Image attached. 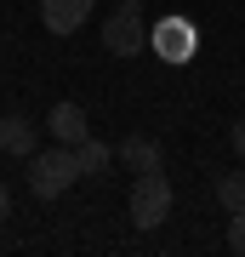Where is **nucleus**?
Instances as JSON below:
<instances>
[{"mask_svg": "<svg viewBox=\"0 0 245 257\" xmlns=\"http://www.w3.org/2000/svg\"><path fill=\"white\" fill-rule=\"evenodd\" d=\"M148 46H154L165 63H188L194 46H200V35H194V23H188V18H165L160 29H148Z\"/></svg>", "mask_w": 245, "mask_h": 257, "instance_id": "20e7f679", "label": "nucleus"}, {"mask_svg": "<svg viewBox=\"0 0 245 257\" xmlns=\"http://www.w3.org/2000/svg\"><path fill=\"white\" fill-rule=\"evenodd\" d=\"M0 155H6V149H0Z\"/></svg>", "mask_w": 245, "mask_h": 257, "instance_id": "4468645a", "label": "nucleus"}, {"mask_svg": "<svg viewBox=\"0 0 245 257\" xmlns=\"http://www.w3.org/2000/svg\"><path fill=\"white\" fill-rule=\"evenodd\" d=\"M171 200H177V194H171V177H165V172H137V183H131V223H137V229H160V223L165 217H171Z\"/></svg>", "mask_w": 245, "mask_h": 257, "instance_id": "f03ea898", "label": "nucleus"}, {"mask_svg": "<svg viewBox=\"0 0 245 257\" xmlns=\"http://www.w3.org/2000/svg\"><path fill=\"white\" fill-rule=\"evenodd\" d=\"M0 149H6V155H18V160H29V155L40 149L35 120H29V114H6V120H0Z\"/></svg>", "mask_w": 245, "mask_h": 257, "instance_id": "0eeeda50", "label": "nucleus"}, {"mask_svg": "<svg viewBox=\"0 0 245 257\" xmlns=\"http://www.w3.org/2000/svg\"><path fill=\"white\" fill-rule=\"evenodd\" d=\"M228 138H234V155H239V160H245V114H239V120H234V132H228Z\"/></svg>", "mask_w": 245, "mask_h": 257, "instance_id": "f8f14e48", "label": "nucleus"}, {"mask_svg": "<svg viewBox=\"0 0 245 257\" xmlns=\"http://www.w3.org/2000/svg\"><path fill=\"white\" fill-rule=\"evenodd\" d=\"M46 132H52L57 143H69V149H74L80 138H91V120H86L80 103H57V109L46 114Z\"/></svg>", "mask_w": 245, "mask_h": 257, "instance_id": "423d86ee", "label": "nucleus"}, {"mask_svg": "<svg viewBox=\"0 0 245 257\" xmlns=\"http://www.w3.org/2000/svg\"><path fill=\"white\" fill-rule=\"evenodd\" d=\"M228 251L245 257V211H239V217H228Z\"/></svg>", "mask_w": 245, "mask_h": 257, "instance_id": "9b49d317", "label": "nucleus"}, {"mask_svg": "<svg viewBox=\"0 0 245 257\" xmlns=\"http://www.w3.org/2000/svg\"><path fill=\"white\" fill-rule=\"evenodd\" d=\"M114 155L126 160V172H160V143L143 138V132H131V138L114 149Z\"/></svg>", "mask_w": 245, "mask_h": 257, "instance_id": "6e6552de", "label": "nucleus"}, {"mask_svg": "<svg viewBox=\"0 0 245 257\" xmlns=\"http://www.w3.org/2000/svg\"><path fill=\"white\" fill-rule=\"evenodd\" d=\"M0 217H12V189L0 183Z\"/></svg>", "mask_w": 245, "mask_h": 257, "instance_id": "ddd939ff", "label": "nucleus"}, {"mask_svg": "<svg viewBox=\"0 0 245 257\" xmlns=\"http://www.w3.org/2000/svg\"><path fill=\"white\" fill-rule=\"evenodd\" d=\"M103 46L114 57H137L148 46V23H143V0H120V12L103 18Z\"/></svg>", "mask_w": 245, "mask_h": 257, "instance_id": "7ed1b4c3", "label": "nucleus"}, {"mask_svg": "<svg viewBox=\"0 0 245 257\" xmlns=\"http://www.w3.org/2000/svg\"><path fill=\"white\" fill-rule=\"evenodd\" d=\"M211 194H217V206L228 211V217H239V211H245V172H217Z\"/></svg>", "mask_w": 245, "mask_h": 257, "instance_id": "9d476101", "label": "nucleus"}, {"mask_svg": "<svg viewBox=\"0 0 245 257\" xmlns=\"http://www.w3.org/2000/svg\"><path fill=\"white\" fill-rule=\"evenodd\" d=\"M86 18H91V0H40L46 35H74V29H86Z\"/></svg>", "mask_w": 245, "mask_h": 257, "instance_id": "39448f33", "label": "nucleus"}, {"mask_svg": "<svg viewBox=\"0 0 245 257\" xmlns=\"http://www.w3.org/2000/svg\"><path fill=\"white\" fill-rule=\"evenodd\" d=\"M74 160H80V177H103L114 166V149L103 138H80V143H74Z\"/></svg>", "mask_w": 245, "mask_h": 257, "instance_id": "1a4fd4ad", "label": "nucleus"}, {"mask_svg": "<svg viewBox=\"0 0 245 257\" xmlns=\"http://www.w3.org/2000/svg\"><path fill=\"white\" fill-rule=\"evenodd\" d=\"M23 166H29V194H35V200H63V194L74 189V177H80V160H74L69 143L35 149Z\"/></svg>", "mask_w": 245, "mask_h": 257, "instance_id": "f257e3e1", "label": "nucleus"}]
</instances>
